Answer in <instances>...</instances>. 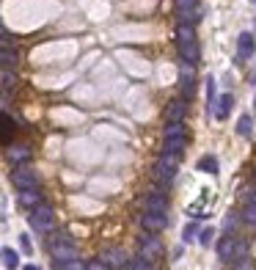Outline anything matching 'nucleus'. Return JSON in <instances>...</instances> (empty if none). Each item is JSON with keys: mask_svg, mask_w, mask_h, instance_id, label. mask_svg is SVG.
<instances>
[{"mask_svg": "<svg viewBox=\"0 0 256 270\" xmlns=\"http://www.w3.org/2000/svg\"><path fill=\"white\" fill-rule=\"evenodd\" d=\"M218 256L223 262H229V265H234L237 259H242V256H248V243L242 237H220L218 240Z\"/></svg>", "mask_w": 256, "mask_h": 270, "instance_id": "obj_1", "label": "nucleus"}, {"mask_svg": "<svg viewBox=\"0 0 256 270\" xmlns=\"http://www.w3.org/2000/svg\"><path fill=\"white\" fill-rule=\"evenodd\" d=\"M50 251H52V259H55L58 267L72 262V259H77V245H74V240L69 237V234H55Z\"/></svg>", "mask_w": 256, "mask_h": 270, "instance_id": "obj_2", "label": "nucleus"}, {"mask_svg": "<svg viewBox=\"0 0 256 270\" xmlns=\"http://www.w3.org/2000/svg\"><path fill=\"white\" fill-rule=\"evenodd\" d=\"M177 166H179V155L177 152H162L160 157H157V163H154V179L157 182H171L174 177H177Z\"/></svg>", "mask_w": 256, "mask_h": 270, "instance_id": "obj_3", "label": "nucleus"}, {"mask_svg": "<svg viewBox=\"0 0 256 270\" xmlns=\"http://www.w3.org/2000/svg\"><path fill=\"white\" fill-rule=\"evenodd\" d=\"M28 224H31V229H36V232H50L55 226V213H52V207H47V204H39V207L31 210Z\"/></svg>", "mask_w": 256, "mask_h": 270, "instance_id": "obj_4", "label": "nucleus"}, {"mask_svg": "<svg viewBox=\"0 0 256 270\" xmlns=\"http://www.w3.org/2000/svg\"><path fill=\"white\" fill-rule=\"evenodd\" d=\"M179 83H182V94H185V97H193V91H196V72H193V63L185 61L182 66H179Z\"/></svg>", "mask_w": 256, "mask_h": 270, "instance_id": "obj_5", "label": "nucleus"}, {"mask_svg": "<svg viewBox=\"0 0 256 270\" xmlns=\"http://www.w3.org/2000/svg\"><path fill=\"white\" fill-rule=\"evenodd\" d=\"M141 224H143V229H146V232H160V229H165V224H168V215L146 210V215L141 218Z\"/></svg>", "mask_w": 256, "mask_h": 270, "instance_id": "obj_6", "label": "nucleus"}, {"mask_svg": "<svg viewBox=\"0 0 256 270\" xmlns=\"http://www.w3.org/2000/svg\"><path fill=\"white\" fill-rule=\"evenodd\" d=\"M102 259L108 262V267H130V256H127L121 248H108L102 254Z\"/></svg>", "mask_w": 256, "mask_h": 270, "instance_id": "obj_7", "label": "nucleus"}, {"mask_svg": "<svg viewBox=\"0 0 256 270\" xmlns=\"http://www.w3.org/2000/svg\"><path fill=\"white\" fill-rule=\"evenodd\" d=\"M14 187H20V190H25V187H36V171H31V168H20V171H14Z\"/></svg>", "mask_w": 256, "mask_h": 270, "instance_id": "obj_8", "label": "nucleus"}, {"mask_svg": "<svg viewBox=\"0 0 256 270\" xmlns=\"http://www.w3.org/2000/svg\"><path fill=\"white\" fill-rule=\"evenodd\" d=\"M141 254L149 256V259H160L162 254V245L157 237H141Z\"/></svg>", "mask_w": 256, "mask_h": 270, "instance_id": "obj_9", "label": "nucleus"}, {"mask_svg": "<svg viewBox=\"0 0 256 270\" xmlns=\"http://www.w3.org/2000/svg\"><path fill=\"white\" fill-rule=\"evenodd\" d=\"M237 50H240V58H251L256 52L253 33H240V36H237Z\"/></svg>", "mask_w": 256, "mask_h": 270, "instance_id": "obj_10", "label": "nucleus"}, {"mask_svg": "<svg viewBox=\"0 0 256 270\" xmlns=\"http://www.w3.org/2000/svg\"><path fill=\"white\" fill-rule=\"evenodd\" d=\"M20 204L22 207H39L42 204V193H39V187H25V190L20 193Z\"/></svg>", "mask_w": 256, "mask_h": 270, "instance_id": "obj_11", "label": "nucleus"}, {"mask_svg": "<svg viewBox=\"0 0 256 270\" xmlns=\"http://www.w3.org/2000/svg\"><path fill=\"white\" fill-rule=\"evenodd\" d=\"M146 210H152V213H162V215H168V198L162 196V193H152V196L146 198Z\"/></svg>", "mask_w": 256, "mask_h": 270, "instance_id": "obj_12", "label": "nucleus"}, {"mask_svg": "<svg viewBox=\"0 0 256 270\" xmlns=\"http://www.w3.org/2000/svg\"><path fill=\"white\" fill-rule=\"evenodd\" d=\"M185 113H188V105L182 102V99H174L171 105H168V113H165V121H182Z\"/></svg>", "mask_w": 256, "mask_h": 270, "instance_id": "obj_13", "label": "nucleus"}, {"mask_svg": "<svg viewBox=\"0 0 256 270\" xmlns=\"http://www.w3.org/2000/svg\"><path fill=\"white\" fill-rule=\"evenodd\" d=\"M6 157H9V163H25L28 157H31V149L28 146H9V152H6Z\"/></svg>", "mask_w": 256, "mask_h": 270, "instance_id": "obj_14", "label": "nucleus"}, {"mask_svg": "<svg viewBox=\"0 0 256 270\" xmlns=\"http://www.w3.org/2000/svg\"><path fill=\"white\" fill-rule=\"evenodd\" d=\"M231 102H234V97H231V94H223V97L215 102V116H218V119H226L229 110H231Z\"/></svg>", "mask_w": 256, "mask_h": 270, "instance_id": "obj_15", "label": "nucleus"}, {"mask_svg": "<svg viewBox=\"0 0 256 270\" xmlns=\"http://www.w3.org/2000/svg\"><path fill=\"white\" fill-rule=\"evenodd\" d=\"M179 52H182V58H185V61H190V63H196V61H199V55H201V50H199V42L179 44Z\"/></svg>", "mask_w": 256, "mask_h": 270, "instance_id": "obj_16", "label": "nucleus"}, {"mask_svg": "<svg viewBox=\"0 0 256 270\" xmlns=\"http://www.w3.org/2000/svg\"><path fill=\"white\" fill-rule=\"evenodd\" d=\"M190 42H196V31L188 25V22H182L179 31H177V44H190Z\"/></svg>", "mask_w": 256, "mask_h": 270, "instance_id": "obj_17", "label": "nucleus"}, {"mask_svg": "<svg viewBox=\"0 0 256 270\" xmlns=\"http://www.w3.org/2000/svg\"><path fill=\"white\" fill-rule=\"evenodd\" d=\"M185 144H188V138H185V135H165V149L168 152H182L185 149Z\"/></svg>", "mask_w": 256, "mask_h": 270, "instance_id": "obj_18", "label": "nucleus"}, {"mask_svg": "<svg viewBox=\"0 0 256 270\" xmlns=\"http://www.w3.org/2000/svg\"><path fill=\"white\" fill-rule=\"evenodd\" d=\"M0 256H3V267H6V270L20 267V254H17L14 248H3V251H0Z\"/></svg>", "mask_w": 256, "mask_h": 270, "instance_id": "obj_19", "label": "nucleus"}, {"mask_svg": "<svg viewBox=\"0 0 256 270\" xmlns=\"http://www.w3.org/2000/svg\"><path fill=\"white\" fill-rule=\"evenodd\" d=\"M196 168H199V171H204V174H215V171H218V157L204 155V157L199 160V166H196Z\"/></svg>", "mask_w": 256, "mask_h": 270, "instance_id": "obj_20", "label": "nucleus"}, {"mask_svg": "<svg viewBox=\"0 0 256 270\" xmlns=\"http://www.w3.org/2000/svg\"><path fill=\"white\" fill-rule=\"evenodd\" d=\"M174 3H177L179 14H182V22H185V20H188V14H190V11H193L196 6H199V0H174Z\"/></svg>", "mask_w": 256, "mask_h": 270, "instance_id": "obj_21", "label": "nucleus"}, {"mask_svg": "<svg viewBox=\"0 0 256 270\" xmlns=\"http://www.w3.org/2000/svg\"><path fill=\"white\" fill-rule=\"evenodd\" d=\"M17 130V124L11 121L9 113H3V144H11V132Z\"/></svg>", "mask_w": 256, "mask_h": 270, "instance_id": "obj_22", "label": "nucleus"}, {"mask_svg": "<svg viewBox=\"0 0 256 270\" xmlns=\"http://www.w3.org/2000/svg\"><path fill=\"white\" fill-rule=\"evenodd\" d=\"M14 63H17V50H11V44H6L3 47V66H14Z\"/></svg>", "mask_w": 256, "mask_h": 270, "instance_id": "obj_23", "label": "nucleus"}, {"mask_svg": "<svg viewBox=\"0 0 256 270\" xmlns=\"http://www.w3.org/2000/svg\"><path fill=\"white\" fill-rule=\"evenodd\" d=\"M14 86H17V78L11 75V69H9V66H3V91L9 94L11 89H14Z\"/></svg>", "mask_w": 256, "mask_h": 270, "instance_id": "obj_24", "label": "nucleus"}, {"mask_svg": "<svg viewBox=\"0 0 256 270\" xmlns=\"http://www.w3.org/2000/svg\"><path fill=\"white\" fill-rule=\"evenodd\" d=\"M212 240H215V229H212V226L201 229V234H199V243L204 245V248H209V245H212Z\"/></svg>", "mask_w": 256, "mask_h": 270, "instance_id": "obj_25", "label": "nucleus"}, {"mask_svg": "<svg viewBox=\"0 0 256 270\" xmlns=\"http://www.w3.org/2000/svg\"><path fill=\"white\" fill-rule=\"evenodd\" d=\"M237 132L251 135V116H240V121H237Z\"/></svg>", "mask_w": 256, "mask_h": 270, "instance_id": "obj_26", "label": "nucleus"}, {"mask_svg": "<svg viewBox=\"0 0 256 270\" xmlns=\"http://www.w3.org/2000/svg\"><path fill=\"white\" fill-rule=\"evenodd\" d=\"M242 218H245L248 224H256V201H248V207L242 210Z\"/></svg>", "mask_w": 256, "mask_h": 270, "instance_id": "obj_27", "label": "nucleus"}, {"mask_svg": "<svg viewBox=\"0 0 256 270\" xmlns=\"http://www.w3.org/2000/svg\"><path fill=\"white\" fill-rule=\"evenodd\" d=\"M196 234H199L196 224H188V226H185V232H182V240H185V243H190V240H196Z\"/></svg>", "mask_w": 256, "mask_h": 270, "instance_id": "obj_28", "label": "nucleus"}, {"mask_svg": "<svg viewBox=\"0 0 256 270\" xmlns=\"http://www.w3.org/2000/svg\"><path fill=\"white\" fill-rule=\"evenodd\" d=\"M20 245H22V251H25V254H31V237H28V234H20Z\"/></svg>", "mask_w": 256, "mask_h": 270, "instance_id": "obj_29", "label": "nucleus"}, {"mask_svg": "<svg viewBox=\"0 0 256 270\" xmlns=\"http://www.w3.org/2000/svg\"><path fill=\"white\" fill-rule=\"evenodd\" d=\"M251 201H256V193H253V196H251Z\"/></svg>", "mask_w": 256, "mask_h": 270, "instance_id": "obj_30", "label": "nucleus"}, {"mask_svg": "<svg viewBox=\"0 0 256 270\" xmlns=\"http://www.w3.org/2000/svg\"><path fill=\"white\" fill-rule=\"evenodd\" d=\"M253 86H256V75H253Z\"/></svg>", "mask_w": 256, "mask_h": 270, "instance_id": "obj_31", "label": "nucleus"}, {"mask_svg": "<svg viewBox=\"0 0 256 270\" xmlns=\"http://www.w3.org/2000/svg\"><path fill=\"white\" fill-rule=\"evenodd\" d=\"M253 31H256V22H253Z\"/></svg>", "mask_w": 256, "mask_h": 270, "instance_id": "obj_32", "label": "nucleus"}, {"mask_svg": "<svg viewBox=\"0 0 256 270\" xmlns=\"http://www.w3.org/2000/svg\"><path fill=\"white\" fill-rule=\"evenodd\" d=\"M251 3H253V6H256V0H251Z\"/></svg>", "mask_w": 256, "mask_h": 270, "instance_id": "obj_33", "label": "nucleus"}]
</instances>
